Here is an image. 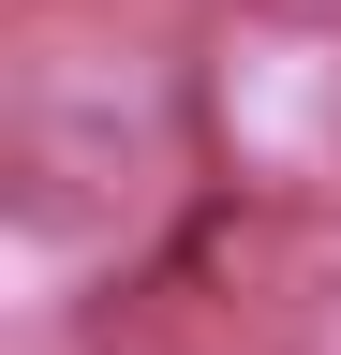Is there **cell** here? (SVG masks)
I'll use <instances>...</instances> for the list:
<instances>
[{
  "instance_id": "cell-2",
  "label": "cell",
  "mask_w": 341,
  "mask_h": 355,
  "mask_svg": "<svg viewBox=\"0 0 341 355\" xmlns=\"http://www.w3.org/2000/svg\"><path fill=\"white\" fill-rule=\"evenodd\" d=\"M252 15H282V30H341V0H252Z\"/></svg>"
},
{
  "instance_id": "cell-1",
  "label": "cell",
  "mask_w": 341,
  "mask_h": 355,
  "mask_svg": "<svg viewBox=\"0 0 341 355\" xmlns=\"http://www.w3.org/2000/svg\"><path fill=\"white\" fill-rule=\"evenodd\" d=\"M30 178L45 193H149L163 163H178V89L163 74H119V60H45L30 74Z\"/></svg>"
}]
</instances>
